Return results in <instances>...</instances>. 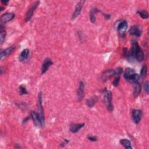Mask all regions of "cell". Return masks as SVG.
Segmentation results:
<instances>
[{"label": "cell", "instance_id": "1", "mask_svg": "<svg viewBox=\"0 0 149 149\" xmlns=\"http://www.w3.org/2000/svg\"><path fill=\"white\" fill-rule=\"evenodd\" d=\"M129 60L136 59L138 62H141L144 59V52L139 46L138 42L134 40L132 42V48L127 55Z\"/></svg>", "mask_w": 149, "mask_h": 149}, {"label": "cell", "instance_id": "2", "mask_svg": "<svg viewBox=\"0 0 149 149\" xmlns=\"http://www.w3.org/2000/svg\"><path fill=\"white\" fill-rule=\"evenodd\" d=\"M123 77L126 80L130 83L137 82L140 79V75L136 73L135 70L130 68H127L125 69Z\"/></svg>", "mask_w": 149, "mask_h": 149}, {"label": "cell", "instance_id": "3", "mask_svg": "<svg viewBox=\"0 0 149 149\" xmlns=\"http://www.w3.org/2000/svg\"><path fill=\"white\" fill-rule=\"evenodd\" d=\"M103 100L104 104L106 105L107 109L112 112L113 109V105L112 104V93L108 90H105L103 92Z\"/></svg>", "mask_w": 149, "mask_h": 149}, {"label": "cell", "instance_id": "4", "mask_svg": "<svg viewBox=\"0 0 149 149\" xmlns=\"http://www.w3.org/2000/svg\"><path fill=\"white\" fill-rule=\"evenodd\" d=\"M37 105L39 109L38 115L41 120V127H43L45 125V117H44V108L42 106V94L41 92H40L38 95V102Z\"/></svg>", "mask_w": 149, "mask_h": 149}, {"label": "cell", "instance_id": "5", "mask_svg": "<svg viewBox=\"0 0 149 149\" xmlns=\"http://www.w3.org/2000/svg\"><path fill=\"white\" fill-rule=\"evenodd\" d=\"M116 24V28L118 29V33L120 35V36L123 37L125 36V32L128 27V23L126 20H119L115 23Z\"/></svg>", "mask_w": 149, "mask_h": 149}, {"label": "cell", "instance_id": "6", "mask_svg": "<svg viewBox=\"0 0 149 149\" xmlns=\"http://www.w3.org/2000/svg\"><path fill=\"white\" fill-rule=\"evenodd\" d=\"M39 3H40V1H36L31 5V6H30V8L29 9V10L26 13V17H25L26 22H29L31 20L32 16H33L34 12L36 10V8L38 7Z\"/></svg>", "mask_w": 149, "mask_h": 149}, {"label": "cell", "instance_id": "7", "mask_svg": "<svg viewBox=\"0 0 149 149\" xmlns=\"http://www.w3.org/2000/svg\"><path fill=\"white\" fill-rule=\"evenodd\" d=\"M132 118L134 123L135 124H138L141 120V119L142 118L143 112L140 109H134L132 110Z\"/></svg>", "mask_w": 149, "mask_h": 149}, {"label": "cell", "instance_id": "8", "mask_svg": "<svg viewBox=\"0 0 149 149\" xmlns=\"http://www.w3.org/2000/svg\"><path fill=\"white\" fill-rule=\"evenodd\" d=\"M129 33L131 36H134L136 37H140L142 34V30L141 27L137 24L132 26L129 30Z\"/></svg>", "mask_w": 149, "mask_h": 149}, {"label": "cell", "instance_id": "9", "mask_svg": "<svg viewBox=\"0 0 149 149\" xmlns=\"http://www.w3.org/2000/svg\"><path fill=\"white\" fill-rule=\"evenodd\" d=\"M53 65V62L52 61V60L49 58H47L44 59L43 63L41 66V74H44L49 68V67L51 66H52Z\"/></svg>", "mask_w": 149, "mask_h": 149}, {"label": "cell", "instance_id": "10", "mask_svg": "<svg viewBox=\"0 0 149 149\" xmlns=\"http://www.w3.org/2000/svg\"><path fill=\"white\" fill-rule=\"evenodd\" d=\"M84 2L85 1H80L77 2L75 8V10L72 14V19H75L80 14L83 6L84 3Z\"/></svg>", "mask_w": 149, "mask_h": 149}, {"label": "cell", "instance_id": "11", "mask_svg": "<svg viewBox=\"0 0 149 149\" xmlns=\"http://www.w3.org/2000/svg\"><path fill=\"white\" fill-rule=\"evenodd\" d=\"M115 71L113 69H108L104 71L101 75V79L102 81H105L108 80L112 76H115Z\"/></svg>", "mask_w": 149, "mask_h": 149}, {"label": "cell", "instance_id": "12", "mask_svg": "<svg viewBox=\"0 0 149 149\" xmlns=\"http://www.w3.org/2000/svg\"><path fill=\"white\" fill-rule=\"evenodd\" d=\"M84 87L85 85L83 81H80L79 82V87L77 91V96L79 101H81L84 97Z\"/></svg>", "mask_w": 149, "mask_h": 149}, {"label": "cell", "instance_id": "13", "mask_svg": "<svg viewBox=\"0 0 149 149\" xmlns=\"http://www.w3.org/2000/svg\"><path fill=\"white\" fill-rule=\"evenodd\" d=\"M30 117L36 126H41V120L38 113L36 112L35 111H32L30 113Z\"/></svg>", "mask_w": 149, "mask_h": 149}, {"label": "cell", "instance_id": "14", "mask_svg": "<svg viewBox=\"0 0 149 149\" xmlns=\"http://www.w3.org/2000/svg\"><path fill=\"white\" fill-rule=\"evenodd\" d=\"M85 124L83 123H71L69 125V131L73 133H77L84 126Z\"/></svg>", "mask_w": 149, "mask_h": 149}, {"label": "cell", "instance_id": "15", "mask_svg": "<svg viewBox=\"0 0 149 149\" xmlns=\"http://www.w3.org/2000/svg\"><path fill=\"white\" fill-rule=\"evenodd\" d=\"M15 17V15L13 13H5L1 16V21L2 23H6L12 20Z\"/></svg>", "mask_w": 149, "mask_h": 149}, {"label": "cell", "instance_id": "16", "mask_svg": "<svg viewBox=\"0 0 149 149\" xmlns=\"http://www.w3.org/2000/svg\"><path fill=\"white\" fill-rule=\"evenodd\" d=\"M15 47L14 45H12L7 48H6L5 49H4L3 51H1V54H0V59L1 61H2L3 59H5L6 56H8L9 54H11V52L13 51V49H15Z\"/></svg>", "mask_w": 149, "mask_h": 149}, {"label": "cell", "instance_id": "17", "mask_svg": "<svg viewBox=\"0 0 149 149\" xmlns=\"http://www.w3.org/2000/svg\"><path fill=\"white\" fill-rule=\"evenodd\" d=\"M29 54H30V51L29 49L26 48L23 49L19 55V60L20 62H24L26 61L29 56Z\"/></svg>", "mask_w": 149, "mask_h": 149}, {"label": "cell", "instance_id": "18", "mask_svg": "<svg viewBox=\"0 0 149 149\" xmlns=\"http://www.w3.org/2000/svg\"><path fill=\"white\" fill-rule=\"evenodd\" d=\"M100 10L95 8H94L91 9V10L90 12V22L93 23H94L96 21V17H95V14L98 12H100Z\"/></svg>", "mask_w": 149, "mask_h": 149}, {"label": "cell", "instance_id": "19", "mask_svg": "<svg viewBox=\"0 0 149 149\" xmlns=\"http://www.w3.org/2000/svg\"><path fill=\"white\" fill-rule=\"evenodd\" d=\"M141 91V85L138 82L133 83V96L134 97H137Z\"/></svg>", "mask_w": 149, "mask_h": 149}, {"label": "cell", "instance_id": "20", "mask_svg": "<svg viewBox=\"0 0 149 149\" xmlns=\"http://www.w3.org/2000/svg\"><path fill=\"white\" fill-rule=\"evenodd\" d=\"M119 143H120V144L122 146H123L126 149H131V148H132L130 141L129 140L126 139H120V141H119Z\"/></svg>", "mask_w": 149, "mask_h": 149}, {"label": "cell", "instance_id": "21", "mask_svg": "<svg viewBox=\"0 0 149 149\" xmlns=\"http://www.w3.org/2000/svg\"><path fill=\"white\" fill-rule=\"evenodd\" d=\"M97 101V99L95 97H93L86 100V104L89 108H92L95 105Z\"/></svg>", "mask_w": 149, "mask_h": 149}, {"label": "cell", "instance_id": "22", "mask_svg": "<svg viewBox=\"0 0 149 149\" xmlns=\"http://www.w3.org/2000/svg\"><path fill=\"white\" fill-rule=\"evenodd\" d=\"M147 65L145 64L144 65L141 69V71H140V76H141L143 79L146 78V76H147Z\"/></svg>", "mask_w": 149, "mask_h": 149}, {"label": "cell", "instance_id": "23", "mask_svg": "<svg viewBox=\"0 0 149 149\" xmlns=\"http://www.w3.org/2000/svg\"><path fill=\"white\" fill-rule=\"evenodd\" d=\"M137 13L143 19H146L148 17V13L145 10H138Z\"/></svg>", "mask_w": 149, "mask_h": 149}, {"label": "cell", "instance_id": "24", "mask_svg": "<svg viewBox=\"0 0 149 149\" xmlns=\"http://www.w3.org/2000/svg\"><path fill=\"white\" fill-rule=\"evenodd\" d=\"M6 36V31L5 30H1L0 32V42L1 44H2L5 40V37Z\"/></svg>", "mask_w": 149, "mask_h": 149}, {"label": "cell", "instance_id": "25", "mask_svg": "<svg viewBox=\"0 0 149 149\" xmlns=\"http://www.w3.org/2000/svg\"><path fill=\"white\" fill-rule=\"evenodd\" d=\"M19 94L20 95H24V94H27L28 93L26 90V88L23 85H20L19 87Z\"/></svg>", "mask_w": 149, "mask_h": 149}, {"label": "cell", "instance_id": "26", "mask_svg": "<svg viewBox=\"0 0 149 149\" xmlns=\"http://www.w3.org/2000/svg\"><path fill=\"white\" fill-rule=\"evenodd\" d=\"M119 80H120V76H115V78L112 81V85L114 87H117L119 85Z\"/></svg>", "mask_w": 149, "mask_h": 149}, {"label": "cell", "instance_id": "27", "mask_svg": "<svg viewBox=\"0 0 149 149\" xmlns=\"http://www.w3.org/2000/svg\"><path fill=\"white\" fill-rule=\"evenodd\" d=\"M87 138L88 140H90L91 141H96L98 140L97 137L96 136L91 135V134H88Z\"/></svg>", "mask_w": 149, "mask_h": 149}, {"label": "cell", "instance_id": "28", "mask_svg": "<svg viewBox=\"0 0 149 149\" xmlns=\"http://www.w3.org/2000/svg\"><path fill=\"white\" fill-rule=\"evenodd\" d=\"M144 90L146 92V93H148V91H149V87H148V81H146L144 83Z\"/></svg>", "mask_w": 149, "mask_h": 149}, {"label": "cell", "instance_id": "29", "mask_svg": "<svg viewBox=\"0 0 149 149\" xmlns=\"http://www.w3.org/2000/svg\"><path fill=\"white\" fill-rule=\"evenodd\" d=\"M102 15H104V16L105 19H107V20L109 19H110V17H111V15L110 14H109V13H102Z\"/></svg>", "mask_w": 149, "mask_h": 149}, {"label": "cell", "instance_id": "30", "mask_svg": "<svg viewBox=\"0 0 149 149\" xmlns=\"http://www.w3.org/2000/svg\"><path fill=\"white\" fill-rule=\"evenodd\" d=\"M30 116H27L26 118H25L23 120V123L24 124V123H26V122L28 121V120L30 119Z\"/></svg>", "mask_w": 149, "mask_h": 149}, {"label": "cell", "instance_id": "31", "mask_svg": "<svg viewBox=\"0 0 149 149\" xmlns=\"http://www.w3.org/2000/svg\"><path fill=\"white\" fill-rule=\"evenodd\" d=\"M8 1H2L1 2L3 4V5H7L8 3Z\"/></svg>", "mask_w": 149, "mask_h": 149}]
</instances>
